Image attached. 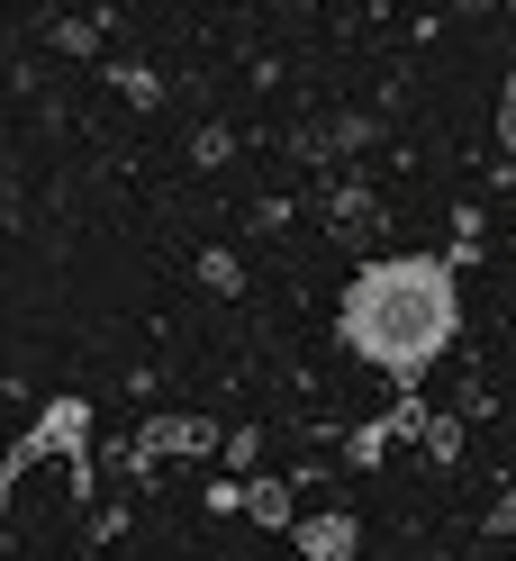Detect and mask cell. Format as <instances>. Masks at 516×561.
<instances>
[{
    "mask_svg": "<svg viewBox=\"0 0 516 561\" xmlns=\"http://www.w3.org/2000/svg\"><path fill=\"white\" fill-rule=\"evenodd\" d=\"M290 535H299V561H354V552H363V525H354V507H326V516H299Z\"/></svg>",
    "mask_w": 516,
    "mask_h": 561,
    "instance_id": "277c9868",
    "label": "cell"
},
{
    "mask_svg": "<svg viewBox=\"0 0 516 561\" xmlns=\"http://www.w3.org/2000/svg\"><path fill=\"white\" fill-rule=\"evenodd\" d=\"M37 453H64V462H73V489L91 499V399H55L37 426H27L10 453H0V499H10V480L37 462Z\"/></svg>",
    "mask_w": 516,
    "mask_h": 561,
    "instance_id": "7a4b0ae2",
    "label": "cell"
},
{
    "mask_svg": "<svg viewBox=\"0 0 516 561\" xmlns=\"http://www.w3.org/2000/svg\"><path fill=\"white\" fill-rule=\"evenodd\" d=\"M462 335V254H371L335 290V344L390 390L417 380L454 354Z\"/></svg>",
    "mask_w": 516,
    "mask_h": 561,
    "instance_id": "6da1fadb",
    "label": "cell"
},
{
    "mask_svg": "<svg viewBox=\"0 0 516 561\" xmlns=\"http://www.w3.org/2000/svg\"><path fill=\"white\" fill-rule=\"evenodd\" d=\"M245 516H254V525H299L290 480H245Z\"/></svg>",
    "mask_w": 516,
    "mask_h": 561,
    "instance_id": "8992f818",
    "label": "cell"
},
{
    "mask_svg": "<svg viewBox=\"0 0 516 561\" xmlns=\"http://www.w3.org/2000/svg\"><path fill=\"white\" fill-rule=\"evenodd\" d=\"M209 444H218L209 416H146V426H136V444H127V471H154L163 453H209Z\"/></svg>",
    "mask_w": 516,
    "mask_h": 561,
    "instance_id": "3957f363",
    "label": "cell"
},
{
    "mask_svg": "<svg viewBox=\"0 0 516 561\" xmlns=\"http://www.w3.org/2000/svg\"><path fill=\"white\" fill-rule=\"evenodd\" d=\"M498 136H507V154H516V73H507V91H498Z\"/></svg>",
    "mask_w": 516,
    "mask_h": 561,
    "instance_id": "52a82bcc",
    "label": "cell"
},
{
    "mask_svg": "<svg viewBox=\"0 0 516 561\" xmlns=\"http://www.w3.org/2000/svg\"><path fill=\"white\" fill-rule=\"evenodd\" d=\"M417 426H426V408H417V399H399L381 426H363V435H354V462H381V453H390L399 435H417Z\"/></svg>",
    "mask_w": 516,
    "mask_h": 561,
    "instance_id": "5b68a950",
    "label": "cell"
}]
</instances>
